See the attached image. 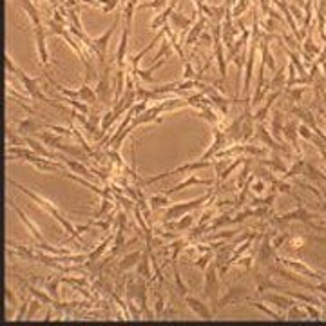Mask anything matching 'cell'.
I'll use <instances>...</instances> for the list:
<instances>
[{"label":"cell","instance_id":"obj_1","mask_svg":"<svg viewBox=\"0 0 326 326\" xmlns=\"http://www.w3.org/2000/svg\"><path fill=\"white\" fill-rule=\"evenodd\" d=\"M4 65H6V73H11V75H15V76L18 78V82L22 83V87H24L25 93L31 96V100L44 101L46 105H51V107H54V109L65 111V105L58 103L56 100H51V98H48V96L42 93L40 87H38V80H36V78H31L24 69H20V67L13 62V58L9 56L7 51H6V54H4Z\"/></svg>","mask_w":326,"mask_h":326},{"label":"cell","instance_id":"obj_2","mask_svg":"<svg viewBox=\"0 0 326 326\" xmlns=\"http://www.w3.org/2000/svg\"><path fill=\"white\" fill-rule=\"evenodd\" d=\"M9 185H13V187H17V189L20 190L22 194H25V196H27V198H29L31 201H35L36 205L44 208V210H46V212H48L49 216H53L54 220H56V221H58V223H60V226H62V228H64V230H65V234H67V236L75 232V225H73V223H71V221H69V220H65L64 214L60 212V208L56 207L54 203H51V201H49V200H46V198H42L40 194H36V192H33V190L25 189L24 185L17 183L15 179H9Z\"/></svg>","mask_w":326,"mask_h":326},{"label":"cell","instance_id":"obj_3","mask_svg":"<svg viewBox=\"0 0 326 326\" xmlns=\"http://www.w3.org/2000/svg\"><path fill=\"white\" fill-rule=\"evenodd\" d=\"M212 198V194L208 192V194H203L200 198H196V200H190V201H183V203H172L171 207L165 208V214H163V221H169V220H179V218H183L185 214L192 212L196 208H200L205 205V201H208Z\"/></svg>","mask_w":326,"mask_h":326},{"label":"cell","instance_id":"obj_4","mask_svg":"<svg viewBox=\"0 0 326 326\" xmlns=\"http://www.w3.org/2000/svg\"><path fill=\"white\" fill-rule=\"evenodd\" d=\"M113 64H116L114 60H111L109 64H105L101 67L100 78H98V83H96V96H98V101L101 105H113V98H114V89H111V69H113Z\"/></svg>","mask_w":326,"mask_h":326},{"label":"cell","instance_id":"obj_5","mask_svg":"<svg viewBox=\"0 0 326 326\" xmlns=\"http://www.w3.org/2000/svg\"><path fill=\"white\" fill-rule=\"evenodd\" d=\"M120 22H122V15H116V18H114L113 25L109 27V29L103 33V35L96 36V38H93V48H91V53L95 54L96 58H98V62H100V65L103 67V65L107 64V51H109V40H111V36L114 35V31L118 29Z\"/></svg>","mask_w":326,"mask_h":326},{"label":"cell","instance_id":"obj_6","mask_svg":"<svg viewBox=\"0 0 326 326\" xmlns=\"http://www.w3.org/2000/svg\"><path fill=\"white\" fill-rule=\"evenodd\" d=\"M203 296L210 302L218 301L220 296V274L216 263L210 261V265L205 268V281H203Z\"/></svg>","mask_w":326,"mask_h":326},{"label":"cell","instance_id":"obj_7","mask_svg":"<svg viewBox=\"0 0 326 326\" xmlns=\"http://www.w3.org/2000/svg\"><path fill=\"white\" fill-rule=\"evenodd\" d=\"M210 165H214V161H210V160H196V161H190V163L179 165V167H176V169H172V171H165V172H161V174H158V176H152V178L143 179V185L158 183V181H161V179L167 178V176H172V174H179V172L203 171V169H208Z\"/></svg>","mask_w":326,"mask_h":326},{"label":"cell","instance_id":"obj_8","mask_svg":"<svg viewBox=\"0 0 326 326\" xmlns=\"http://www.w3.org/2000/svg\"><path fill=\"white\" fill-rule=\"evenodd\" d=\"M247 294H249V288L247 286H230L228 290H226V294L223 297H218V301L212 302V312L216 314V312H220L221 308H225V306H228V304H232V302L236 301H241V299H245L247 297Z\"/></svg>","mask_w":326,"mask_h":326},{"label":"cell","instance_id":"obj_9","mask_svg":"<svg viewBox=\"0 0 326 326\" xmlns=\"http://www.w3.org/2000/svg\"><path fill=\"white\" fill-rule=\"evenodd\" d=\"M35 31V42H36V54H38V62L40 65L44 67V71H48L49 67V51H48V46H46V36H48L49 31L42 25H36L33 27Z\"/></svg>","mask_w":326,"mask_h":326},{"label":"cell","instance_id":"obj_10","mask_svg":"<svg viewBox=\"0 0 326 326\" xmlns=\"http://www.w3.org/2000/svg\"><path fill=\"white\" fill-rule=\"evenodd\" d=\"M161 113H163V107H161V101L160 103H154L152 107H147L142 114H138L132 118L130 125L136 129L138 125H145V124H150V122H156V124H161L163 118H161Z\"/></svg>","mask_w":326,"mask_h":326},{"label":"cell","instance_id":"obj_11","mask_svg":"<svg viewBox=\"0 0 326 326\" xmlns=\"http://www.w3.org/2000/svg\"><path fill=\"white\" fill-rule=\"evenodd\" d=\"M200 13V11H198ZM208 25V18L205 17V15H200V17L194 20V24H192V27H190L187 33H185L183 36V46L185 48H192L194 44H198V40H200V35H201L203 31L207 29Z\"/></svg>","mask_w":326,"mask_h":326},{"label":"cell","instance_id":"obj_12","mask_svg":"<svg viewBox=\"0 0 326 326\" xmlns=\"http://www.w3.org/2000/svg\"><path fill=\"white\" fill-rule=\"evenodd\" d=\"M9 207H11L13 210H15V212H17L18 220L22 221V225H24L25 228H27V232H29L31 236L35 237V239H36V243H46V237L42 236L40 228H38V226H36L35 223H33V221H31V218H29V216H27V214H25L24 210H22V208H20V207H17V205H15V203H13L11 200H9Z\"/></svg>","mask_w":326,"mask_h":326},{"label":"cell","instance_id":"obj_13","mask_svg":"<svg viewBox=\"0 0 326 326\" xmlns=\"http://www.w3.org/2000/svg\"><path fill=\"white\" fill-rule=\"evenodd\" d=\"M25 140V145L35 152V154L42 156V158H48V160H64V156L58 154V152H53V150H49L48 147H46V143L40 142L38 138H33V136H24Z\"/></svg>","mask_w":326,"mask_h":326},{"label":"cell","instance_id":"obj_14","mask_svg":"<svg viewBox=\"0 0 326 326\" xmlns=\"http://www.w3.org/2000/svg\"><path fill=\"white\" fill-rule=\"evenodd\" d=\"M212 187L214 185V179H205V178H198L196 174H190L189 178L185 179V181H179L178 185H174L172 189H167L163 190V194L167 196H172L174 192H179V190H183V189H189V187Z\"/></svg>","mask_w":326,"mask_h":326},{"label":"cell","instance_id":"obj_15","mask_svg":"<svg viewBox=\"0 0 326 326\" xmlns=\"http://www.w3.org/2000/svg\"><path fill=\"white\" fill-rule=\"evenodd\" d=\"M183 299H185V304H187V306H189V308L192 310V312H194V314L198 315L200 319L210 321L214 317V312L208 308V304H205L203 301H200L198 297H192V296H189V294H187Z\"/></svg>","mask_w":326,"mask_h":326},{"label":"cell","instance_id":"obj_16","mask_svg":"<svg viewBox=\"0 0 326 326\" xmlns=\"http://www.w3.org/2000/svg\"><path fill=\"white\" fill-rule=\"evenodd\" d=\"M129 33L130 27L124 25V31H122V36H120V44L118 49H116V56H114V62H116V69H125L127 67V42H129Z\"/></svg>","mask_w":326,"mask_h":326},{"label":"cell","instance_id":"obj_17","mask_svg":"<svg viewBox=\"0 0 326 326\" xmlns=\"http://www.w3.org/2000/svg\"><path fill=\"white\" fill-rule=\"evenodd\" d=\"M17 132L20 134V136H31L33 132L35 134H38L36 130H42V129H48V124H42V122H36L33 116H27V118L20 120L17 124Z\"/></svg>","mask_w":326,"mask_h":326},{"label":"cell","instance_id":"obj_18","mask_svg":"<svg viewBox=\"0 0 326 326\" xmlns=\"http://www.w3.org/2000/svg\"><path fill=\"white\" fill-rule=\"evenodd\" d=\"M194 20L196 18H190V17H187V15H183V13L174 11L171 15V18H169V24L172 25V29L176 31V33H181V36H185V33L192 27Z\"/></svg>","mask_w":326,"mask_h":326},{"label":"cell","instance_id":"obj_19","mask_svg":"<svg viewBox=\"0 0 326 326\" xmlns=\"http://www.w3.org/2000/svg\"><path fill=\"white\" fill-rule=\"evenodd\" d=\"M174 11H176V0H172L169 6L163 7V9H161V11L158 13V15H156V17L152 18L150 22H149V27H150L152 31L161 29V27H163V25L169 22V18H171V15Z\"/></svg>","mask_w":326,"mask_h":326},{"label":"cell","instance_id":"obj_20","mask_svg":"<svg viewBox=\"0 0 326 326\" xmlns=\"http://www.w3.org/2000/svg\"><path fill=\"white\" fill-rule=\"evenodd\" d=\"M214 56L218 62V71L221 75V80H226V58H225V49H223V42L221 38H214Z\"/></svg>","mask_w":326,"mask_h":326},{"label":"cell","instance_id":"obj_21","mask_svg":"<svg viewBox=\"0 0 326 326\" xmlns=\"http://www.w3.org/2000/svg\"><path fill=\"white\" fill-rule=\"evenodd\" d=\"M150 254H152V249H150V247H145V252H143L140 263L136 265V270H138V276L145 277L147 281H154V276L150 272V263H152V261H150Z\"/></svg>","mask_w":326,"mask_h":326},{"label":"cell","instance_id":"obj_22","mask_svg":"<svg viewBox=\"0 0 326 326\" xmlns=\"http://www.w3.org/2000/svg\"><path fill=\"white\" fill-rule=\"evenodd\" d=\"M165 62H167L165 58H160V60H156L150 67H147V69H140V67H138L136 73H134V76H136V80H143V82H154V71H158L160 67H163ZM138 85H140V83H138Z\"/></svg>","mask_w":326,"mask_h":326},{"label":"cell","instance_id":"obj_23","mask_svg":"<svg viewBox=\"0 0 326 326\" xmlns=\"http://www.w3.org/2000/svg\"><path fill=\"white\" fill-rule=\"evenodd\" d=\"M113 239H114V234H113V236H109V237H103V239H101V243L98 245V247H96V249L93 250V252H89V259L85 261L87 268H91L93 265H96V263L100 261V257L103 255L105 249H107V247H109L111 243H113Z\"/></svg>","mask_w":326,"mask_h":326},{"label":"cell","instance_id":"obj_24","mask_svg":"<svg viewBox=\"0 0 326 326\" xmlns=\"http://www.w3.org/2000/svg\"><path fill=\"white\" fill-rule=\"evenodd\" d=\"M20 9L27 15V18L31 20V24H33V27H36V25H42V18H40V13H38V9H36L35 2L33 0H22L20 4Z\"/></svg>","mask_w":326,"mask_h":326},{"label":"cell","instance_id":"obj_25","mask_svg":"<svg viewBox=\"0 0 326 326\" xmlns=\"http://www.w3.org/2000/svg\"><path fill=\"white\" fill-rule=\"evenodd\" d=\"M143 252H140V250H136V252H129V254L124 255V259L118 261V267H116V272L122 274L125 272V270H129V268L136 267L138 263H140V259H142Z\"/></svg>","mask_w":326,"mask_h":326},{"label":"cell","instance_id":"obj_26","mask_svg":"<svg viewBox=\"0 0 326 326\" xmlns=\"http://www.w3.org/2000/svg\"><path fill=\"white\" fill-rule=\"evenodd\" d=\"M62 161H64V165L69 167V169H71V171L75 172V174H80L82 178H87V179H89V178H93V176H95L89 167H85L83 163H80V161L71 160V158H65V156H64V160H62Z\"/></svg>","mask_w":326,"mask_h":326},{"label":"cell","instance_id":"obj_27","mask_svg":"<svg viewBox=\"0 0 326 326\" xmlns=\"http://www.w3.org/2000/svg\"><path fill=\"white\" fill-rule=\"evenodd\" d=\"M20 283H22V285H24L25 288H27V292H29L31 296L36 297V299H40V301L44 302V304H49V306H51V302H53L54 299H53L51 296H49L48 290H40V288H36L35 285H31V283L24 281V279H20Z\"/></svg>","mask_w":326,"mask_h":326},{"label":"cell","instance_id":"obj_28","mask_svg":"<svg viewBox=\"0 0 326 326\" xmlns=\"http://www.w3.org/2000/svg\"><path fill=\"white\" fill-rule=\"evenodd\" d=\"M310 218H315V216H312V214L306 212V210H304L302 207H299L297 210H294V212L285 214V216L277 218V220H276V223H285V221H292V220H299V221H304V223H308Z\"/></svg>","mask_w":326,"mask_h":326},{"label":"cell","instance_id":"obj_29","mask_svg":"<svg viewBox=\"0 0 326 326\" xmlns=\"http://www.w3.org/2000/svg\"><path fill=\"white\" fill-rule=\"evenodd\" d=\"M171 268H172V277H174V283H176V290L181 297H185L189 294V286L185 285V281L181 279V272H179L178 268V263H171Z\"/></svg>","mask_w":326,"mask_h":326},{"label":"cell","instance_id":"obj_30","mask_svg":"<svg viewBox=\"0 0 326 326\" xmlns=\"http://www.w3.org/2000/svg\"><path fill=\"white\" fill-rule=\"evenodd\" d=\"M198 116H200V118H203L205 122H208L210 125H214V127L221 124V116L216 113V109H212V105H207L205 109L198 111Z\"/></svg>","mask_w":326,"mask_h":326},{"label":"cell","instance_id":"obj_31","mask_svg":"<svg viewBox=\"0 0 326 326\" xmlns=\"http://www.w3.org/2000/svg\"><path fill=\"white\" fill-rule=\"evenodd\" d=\"M288 265V267H292L294 270H297L299 274H302V276H306V277H314V279H323V276L317 272H314L312 268H308L306 265H302V263H296V261H290V259H283Z\"/></svg>","mask_w":326,"mask_h":326},{"label":"cell","instance_id":"obj_32","mask_svg":"<svg viewBox=\"0 0 326 326\" xmlns=\"http://www.w3.org/2000/svg\"><path fill=\"white\" fill-rule=\"evenodd\" d=\"M171 200H169V196L167 194H154V196H150L149 198V205H150V208L152 210H156V208H167V207H171Z\"/></svg>","mask_w":326,"mask_h":326},{"label":"cell","instance_id":"obj_33","mask_svg":"<svg viewBox=\"0 0 326 326\" xmlns=\"http://www.w3.org/2000/svg\"><path fill=\"white\" fill-rule=\"evenodd\" d=\"M80 101H85V103H95L98 101V96H96V89H93L89 83L83 82V85L80 87Z\"/></svg>","mask_w":326,"mask_h":326},{"label":"cell","instance_id":"obj_34","mask_svg":"<svg viewBox=\"0 0 326 326\" xmlns=\"http://www.w3.org/2000/svg\"><path fill=\"white\" fill-rule=\"evenodd\" d=\"M60 283H62V277L46 279V290L49 292V296L53 297L54 301H60Z\"/></svg>","mask_w":326,"mask_h":326},{"label":"cell","instance_id":"obj_35","mask_svg":"<svg viewBox=\"0 0 326 326\" xmlns=\"http://www.w3.org/2000/svg\"><path fill=\"white\" fill-rule=\"evenodd\" d=\"M230 223H232L230 214H221V216H218V218H214V220L210 221L207 232H216V230H220V228H223L225 225H230Z\"/></svg>","mask_w":326,"mask_h":326},{"label":"cell","instance_id":"obj_36","mask_svg":"<svg viewBox=\"0 0 326 326\" xmlns=\"http://www.w3.org/2000/svg\"><path fill=\"white\" fill-rule=\"evenodd\" d=\"M245 161H247V160H243V158H239V160L232 161L230 165H226V167H225V171H223V172H221V174H220V176H218V183H216V185H218V189H220L221 183H223V181H225V179L228 178V176H230L232 172L236 171V169H237V167H239V165H241V163H245Z\"/></svg>","mask_w":326,"mask_h":326},{"label":"cell","instance_id":"obj_37","mask_svg":"<svg viewBox=\"0 0 326 326\" xmlns=\"http://www.w3.org/2000/svg\"><path fill=\"white\" fill-rule=\"evenodd\" d=\"M194 216L192 214H185L183 218H179V220H176V228L174 230L176 232H185V230H190L192 228V225H194Z\"/></svg>","mask_w":326,"mask_h":326},{"label":"cell","instance_id":"obj_38","mask_svg":"<svg viewBox=\"0 0 326 326\" xmlns=\"http://www.w3.org/2000/svg\"><path fill=\"white\" fill-rule=\"evenodd\" d=\"M116 114H114V111H113V107L109 109V111H105V113L101 114V120H100V129L103 130V132H107V129L111 127V125L116 122Z\"/></svg>","mask_w":326,"mask_h":326},{"label":"cell","instance_id":"obj_39","mask_svg":"<svg viewBox=\"0 0 326 326\" xmlns=\"http://www.w3.org/2000/svg\"><path fill=\"white\" fill-rule=\"evenodd\" d=\"M62 101H65L67 105L71 107V109H76V111H80V113L83 114H89V103H85V101H78V100H71V98H62Z\"/></svg>","mask_w":326,"mask_h":326},{"label":"cell","instance_id":"obj_40","mask_svg":"<svg viewBox=\"0 0 326 326\" xmlns=\"http://www.w3.org/2000/svg\"><path fill=\"white\" fill-rule=\"evenodd\" d=\"M210 261H214V254H212V252H203V254L200 255L198 259H196L194 265L200 268V270H203V272H205V268L210 265Z\"/></svg>","mask_w":326,"mask_h":326},{"label":"cell","instance_id":"obj_41","mask_svg":"<svg viewBox=\"0 0 326 326\" xmlns=\"http://www.w3.org/2000/svg\"><path fill=\"white\" fill-rule=\"evenodd\" d=\"M163 312H165V299L160 292H156V301H154V317L156 319H161L163 317Z\"/></svg>","mask_w":326,"mask_h":326},{"label":"cell","instance_id":"obj_42","mask_svg":"<svg viewBox=\"0 0 326 326\" xmlns=\"http://www.w3.org/2000/svg\"><path fill=\"white\" fill-rule=\"evenodd\" d=\"M134 9H136V4H132V2H125V7H124V18H125V25L130 27L132 25V17H134Z\"/></svg>","mask_w":326,"mask_h":326},{"label":"cell","instance_id":"obj_43","mask_svg":"<svg viewBox=\"0 0 326 326\" xmlns=\"http://www.w3.org/2000/svg\"><path fill=\"white\" fill-rule=\"evenodd\" d=\"M265 299H267L268 302H274L279 308H290L292 304H294L290 299H285V297H281V296H267Z\"/></svg>","mask_w":326,"mask_h":326},{"label":"cell","instance_id":"obj_44","mask_svg":"<svg viewBox=\"0 0 326 326\" xmlns=\"http://www.w3.org/2000/svg\"><path fill=\"white\" fill-rule=\"evenodd\" d=\"M214 210H216V207H207L205 210H203V214L200 216V220H198V225H203V226H208L210 225V221L214 220Z\"/></svg>","mask_w":326,"mask_h":326},{"label":"cell","instance_id":"obj_45","mask_svg":"<svg viewBox=\"0 0 326 326\" xmlns=\"http://www.w3.org/2000/svg\"><path fill=\"white\" fill-rule=\"evenodd\" d=\"M29 304H31V297H25L24 301H22V304H20L18 312L15 314V317H13V321H22V319H25V315H27V310H29Z\"/></svg>","mask_w":326,"mask_h":326},{"label":"cell","instance_id":"obj_46","mask_svg":"<svg viewBox=\"0 0 326 326\" xmlns=\"http://www.w3.org/2000/svg\"><path fill=\"white\" fill-rule=\"evenodd\" d=\"M198 76V73L194 71V65H192V62H190L189 58L183 62V78L181 80H192V78Z\"/></svg>","mask_w":326,"mask_h":326},{"label":"cell","instance_id":"obj_47","mask_svg":"<svg viewBox=\"0 0 326 326\" xmlns=\"http://www.w3.org/2000/svg\"><path fill=\"white\" fill-rule=\"evenodd\" d=\"M198 44H201L203 48H207V49H210L214 46V38H212V33H210V31L208 29H205L201 33V35H200V40H198Z\"/></svg>","mask_w":326,"mask_h":326},{"label":"cell","instance_id":"obj_48","mask_svg":"<svg viewBox=\"0 0 326 326\" xmlns=\"http://www.w3.org/2000/svg\"><path fill=\"white\" fill-rule=\"evenodd\" d=\"M283 83H285V73H283V69H279V71H276L272 82H270V89H279Z\"/></svg>","mask_w":326,"mask_h":326},{"label":"cell","instance_id":"obj_49","mask_svg":"<svg viewBox=\"0 0 326 326\" xmlns=\"http://www.w3.org/2000/svg\"><path fill=\"white\" fill-rule=\"evenodd\" d=\"M249 6H250V0H239V4H236V6L232 7V17L237 18L239 15H243Z\"/></svg>","mask_w":326,"mask_h":326},{"label":"cell","instance_id":"obj_50","mask_svg":"<svg viewBox=\"0 0 326 326\" xmlns=\"http://www.w3.org/2000/svg\"><path fill=\"white\" fill-rule=\"evenodd\" d=\"M304 53H308L310 56H315V54H319L321 53V49L317 48V46H315L314 44V40H312V38H306V40H304Z\"/></svg>","mask_w":326,"mask_h":326},{"label":"cell","instance_id":"obj_51","mask_svg":"<svg viewBox=\"0 0 326 326\" xmlns=\"http://www.w3.org/2000/svg\"><path fill=\"white\" fill-rule=\"evenodd\" d=\"M285 136L290 140L294 145H296V138H297V130H296V125L294 124H288L285 127Z\"/></svg>","mask_w":326,"mask_h":326},{"label":"cell","instance_id":"obj_52","mask_svg":"<svg viewBox=\"0 0 326 326\" xmlns=\"http://www.w3.org/2000/svg\"><path fill=\"white\" fill-rule=\"evenodd\" d=\"M250 304H252V306H255V308H259L261 312H265V314H267V315H270V317H274V319L281 321V315H277V314H276V312H272V310H270V308H267V306H263V304H261V302H255V301H252V302H250Z\"/></svg>","mask_w":326,"mask_h":326},{"label":"cell","instance_id":"obj_53","mask_svg":"<svg viewBox=\"0 0 326 326\" xmlns=\"http://www.w3.org/2000/svg\"><path fill=\"white\" fill-rule=\"evenodd\" d=\"M6 301L9 306H17V297H15L11 288H6Z\"/></svg>","mask_w":326,"mask_h":326},{"label":"cell","instance_id":"obj_54","mask_svg":"<svg viewBox=\"0 0 326 326\" xmlns=\"http://www.w3.org/2000/svg\"><path fill=\"white\" fill-rule=\"evenodd\" d=\"M299 134H301L302 138H306V140H314V136H312V132L308 130L306 125H299Z\"/></svg>","mask_w":326,"mask_h":326},{"label":"cell","instance_id":"obj_55","mask_svg":"<svg viewBox=\"0 0 326 326\" xmlns=\"http://www.w3.org/2000/svg\"><path fill=\"white\" fill-rule=\"evenodd\" d=\"M265 190V181H254V192L255 194H261Z\"/></svg>","mask_w":326,"mask_h":326},{"label":"cell","instance_id":"obj_56","mask_svg":"<svg viewBox=\"0 0 326 326\" xmlns=\"http://www.w3.org/2000/svg\"><path fill=\"white\" fill-rule=\"evenodd\" d=\"M286 237H288V236H286V234H283V236H279L277 239H276V241H274V243H272V247H274V249H279V247H281V245L285 243V239H286Z\"/></svg>","mask_w":326,"mask_h":326},{"label":"cell","instance_id":"obj_57","mask_svg":"<svg viewBox=\"0 0 326 326\" xmlns=\"http://www.w3.org/2000/svg\"><path fill=\"white\" fill-rule=\"evenodd\" d=\"M192 2H194V7L198 9V11H200V9H201L205 4H207V0H192Z\"/></svg>","mask_w":326,"mask_h":326},{"label":"cell","instance_id":"obj_58","mask_svg":"<svg viewBox=\"0 0 326 326\" xmlns=\"http://www.w3.org/2000/svg\"><path fill=\"white\" fill-rule=\"evenodd\" d=\"M306 312H308V314L312 315L314 319H319V312H317V310H314L312 306H306Z\"/></svg>","mask_w":326,"mask_h":326},{"label":"cell","instance_id":"obj_59","mask_svg":"<svg viewBox=\"0 0 326 326\" xmlns=\"http://www.w3.org/2000/svg\"><path fill=\"white\" fill-rule=\"evenodd\" d=\"M301 245H302V239H294L288 247H292V249H301Z\"/></svg>","mask_w":326,"mask_h":326},{"label":"cell","instance_id":"obj_60","mask_svg":"<svg viewBox=\"0 0 326 326\" xmlns=\"http://www.w3.org/2000/svg\"><path fill=\"white\" fill-rule=\"evenodd\" d=\"M290 9H292V13H294V17H296V18H297V20H301V18H302V15H301V11H299V9H297V7H296V6H292V7H290Z\"/></svg>","mask_w":326,"mask_h":326},{"label":"cell","instance_id":"obj_61","mask_svg":"<svg viewBox=\"0 0 326 326\" xmlns=\"http://www.w3.org/2000/svg\"><path fill=\"white\" fill-rule=\"evenodd\" d=\"M315 290H321V292H325L326 294V283H321V285L315 286Z\"/></svg>","mask_w":326,"mask_h":326},{"label":"cell","instance_id":"obj_62","mask_svg":"<svg viewBox=\"0 0 326 326\" xmlns=\"http://www.w3.org/2000/svg\"><path fill=\"white\" fill-rule=\"evenodd\" d=\"M323 69H325V75H326V62L323 64Z\"/></svg>","mask_w":326,"mask_h":326},{"label":"cell","instance_id":"obj_63","mask_svg":"<svg viewBox=\"0 0 326 326\" xmlns=\"http://www.w3.org/2000/svg\"><path fill=\"white\" fill-rule=\"evenodd\" d=\"M325 210H326V201H325Z\"/></svg>","mask_w":326,"mask_h":326}]
</instances>
